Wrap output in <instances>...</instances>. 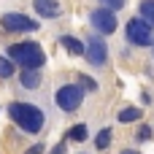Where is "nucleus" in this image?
Returning a JSON list of instances; mask_svg holds the SVG:
<instances>
[{
	"label": "nucleus",
	"instance_id": "obj_1",
	"mask_svg": "<svg viewBox=\"0 0 154 154\" xmlns=\"http://www.w3.org/2000/svg\"><path fill=\"white\" fill-rule=\"evenodd\" d=\"M8 116L16 127H22L24 133L30 135H38L43 127H46V114L43 108L32 106V103H11L8 106Z\"/></svg>",
	"mask_w": 154,
	"mask_h": 154
},
{
	"label": "nucleus",
	"instance_id": "obj_2",
	"mask_svg": "<svg viewBox=\"0 0 154 154\" xmlns=\"http://www.w3.org/2000/svg\"><path fill=\"white\" fill-rule=\"evenodd\" d=\"M5 51H8V57H11L16 65H22V68H41V65L46 62V54H43L41 43H35V41L14 43V46H8Z\"/></svg>",
	"mask_w": 154,
	"mask_h": 154
},
{
	"label": "nucleus",
	"instance_id": "obj_3",
	"mask_svg": "<svg viewBox=\"0 0 154 154\" xmlns=\"http://www.w3.org/2000/svg\"><path fill=\"white\" fill-rule=\"evenodd\" d=\"M125 35L133 46H152L154 43V24H149L143 16L138 19H130L127 27H125Z\"/></svg>",
	"mask_w": 154,
	"mask_h": 154
},
{
	"label": "nucleus",
	"instance_id": "obj_4",
	"mask_svg": "<svg viewBox=\"0 0 154 154\" xmlns=\"http://www.w3.org/2000/svg\"><path fill=\"white\" fill-rule=\"evenodd\" d=\"M84 103V87L81 84H62L54 92V106L62 111H76Z\"/></svg>",
	"mask_w": 154,
	"mask_h": 154
},
{
	"label": "nucleus",
	"instance_id": "obj_5",
	"mask_svg": "<svg viewBox=\"0 0 154 154\" xmlns=\"http://www.w3.org/2000/svg\"><path fill=\"white\" fill-rule=\"evenodd\" d=\"M0 27L5 32H32V30H38V22L24 16V14H3L0 16Z\"/></svg>",
	"mask_w": 154,
	"mask_h": 154
},
{
	"label": "nucleus",
	"instance_id": "obj_6",
	"mask_svg": "<svg viewBox=\"0 0 154 154\" xmlns=\"http://www.w3.org/2000/svg\"><path fill=\"white\" fill-rule=\"evenodd\" d=\"M89 24L97 30V32H103V35H111V32H116V14H114V8H95L92 14H89Z\"/></svg>",
	"mask_w": 154,
	"mask_h": 154
},
{
	"label": "nucleus",
	"instance_id": "obj_7",
	"mask_svg": "<svg viewBox=\"0 0 154 154\" xmlns=\"http://www.w3.org/2000/svg\"><path fill=\"white\" fill-rule=\"evenodd\" d=\"M84 57H87V62H92V65H103V62L108 60V46H106V41H103L97 32L87 38V51H84Z\"/></svg>",
	"mask_w": 154,
	"mask_h": 154
},
{
	"label": "nucleus",
	"instance_id": "obj_8",
	"mask_svg": "<svg viewBox=\"0 0 154 154\" xmlns=\"http://www.w3.org/2000/svg\"><path fill=\"white\" fill-rule=\"evenodd\" d=\"M41 68H22V73H19V81H22V87L24 89H41V84H43V76L38 73Z\"/></svg>",
	"mask_w": 154,
	"mask_h": 154
},
{
	"label": "nucleus",
	"instance_id": "obj_9",
	"mask_svg": "<svg viewBox=\"0 0 154 154\" xmlns=\"http://www.w3.org/2000/svg\"><path fill=\"white\" fill-rule=\"evenodd\" d=\"M32 8H35V14L43 16V19H54V16H60V11H62L57 0H32Z\"/></svg>",
	"mask_w": 154,
	"mask_h": 154
},
{
	"label": "nucleus",
	"instance_id": "obj_10",
	"mask_svg": "<svg viewBox=\"0 0 154 154\" xmlns=\"http://www.w3.org/2000/svg\"><path fill=\"white\" fill-rule=\"evenodd\" d=\"M60 46L68 49L70 54H84V51H87V43H81V41L73 38V35H62V38H60Z\"/></svg>",
	"mask_w": 154,
	"mask_h": 154
},
{
	"label": "nucleus",
	"instance_id": "obj_11",
	"mask_svg": "<svg viewBox=\"0 0 154 154\" xmlns=\"http://www.w3.org/2000/svg\"><path fill=\"white\" fill-rule=\"evenodd\" d=\"M143 116V111L141 108H135V106H127V108H122L119 114H116V119L122 122V125H130V122H138Z\"/></svg>",
	"mask_w": 154,
	"mask_h": 154
},
{
	"label": "nucleus",
	"instance_id": "obj_12",
	"mask_svg": "<svg viewBox=\"0 0 154 154\" xmlns=\"http://www.w3.org/2000/svg\"><path fill=\"white\" fill-rule=\"evenodd\" d=\"M87 135H89V130H87V125H73L68 133H65V138L68 141H76V143H81V141H87Z\"/></svg>",
	"mask_w": 154,
	"mask_h": 154
},
{
	"label": "nucleus",
	"instance_id": "obj_13",
	"mask_svg": "<svg viewBox=\"0 0 154 154\" xmlns=\"http://www.w3.org/2000/svg\"><path fill=\"white\" fill-rule=\"evenodd\" d=\"M95 146H97L100 152H106V149L111 146V127H103V130L97 133V138H95Z\"/></svg>",
	"mask_w": 154,
	"mask_h": 154
},
{
	"label": "nucleus",
	"instance_id": "obj_14",
	"mask_svg": "<svg viewBox=\"0 0 154 154\" xmlns=\"http://www.w3.org/2000/svg\"><path fill=\"white\" fill-rule=\"evenodd\" d=\"M138 14L149 22V24H154V0H141V5H138Z\"/></svg>",
	"mask_w": 154,
	"mask_h": 154
},
{
	"label": "nucleus",
	"instance_id": "obj_15",
	"mask_svg": "<svg viewBox=\"0 0 154 154\" xmlns=\"http://www.w3.org/2000/svg\"><path fill=\"white\" fill-rule=\"evenodd\" d=\"M14 76V60L8 57V60H3L0 57V79H11Z\"/></svg>",
	"mask_w": 154,
	"mask_h": 154
},
{
	"label": "nucleus",
	"instance_id": "obj_16",
	"mask_svg": "<svg viewBox=\"0 0 154 154\" xmlns=\"http://www.w3.org/2000/svg\"><path fill=\"white\" fill-rule=\"evenodd\" d=\"M79 84H81L87 92H95V89H97V81H95V79H89V76H84V73H79Z\"/></svg>",
	"mask_w": 154,
	"mask_h": 154
},
{
	"label": "nucleus",
	"instance_id": "obj_17",
	"mask_svg": "<svg viewBox=\"0 0 154 154\" xmlns=\"http://www.w3.org/2000/svg\"><path fill=\"white\" fill-rule=\"evenodd\" d=\"M135 141H138V143H146V141H152V127H149V125H141V130H138Z\"/></svg>",
	"mask_w": 154,
	"mask_h": 154
},
{
	"label": "nucleus",
	"instance_id": "obj_18",
	"mask_svg": "<svg viewBox=\"0 0 154 154\" xmlns=\"http://www.w3.org/2000/svg\"><path fill=\"white\" fill-rule=\"evenodd\" d=\"M100 3H103V5H108V8H114V11H116V8H122V5H125V3H127V0H100Z\"/></svg>",
	"mask_w": 154,
	"mask_h": 154
},
{
	"label": "nucleus",
	"instance_id": "obj_19",
	"mask_svg": "<svg viewBox=\"0 0 154 154\" xmlns=\"http://www.w3.org/2000/svg\"><path fill=\"white\" fill-rule=\"evenodd\" d=\"M24 154H43V143H35V146H30Z\"/></svg>",
	"mask_w": 154,
	"mask_h": 154
},
{
	"label": "nucleus",
	"instance_id": "obj_20",
	"mask_svg": "<svg viewBox=\"0 0 154 154\" xmlns=\"http://www.w3.org/2000/svg\"><path fill=\"white\" fill-rule=\"evenodd\" d=\"M49 154H65V143H57V146H54Z\"/></svg>",
	"mask_w": 154,
	"mask_h": 154
},
{
	"label": "nucleus",
	"instance_id": "obj_21",
	"mask_svg": "<svg viewBox=\"0 0 154 154\" xmlns=\"http://www.w3.org/2000/svg\"><path fill=\"white\" fill-rule=\"evenodd\" d=\"M122 154H138V152H135V149H125Z\"/></svg>",
	"mask_w": 154,
	"mask_h": 154
}]
</instances>
